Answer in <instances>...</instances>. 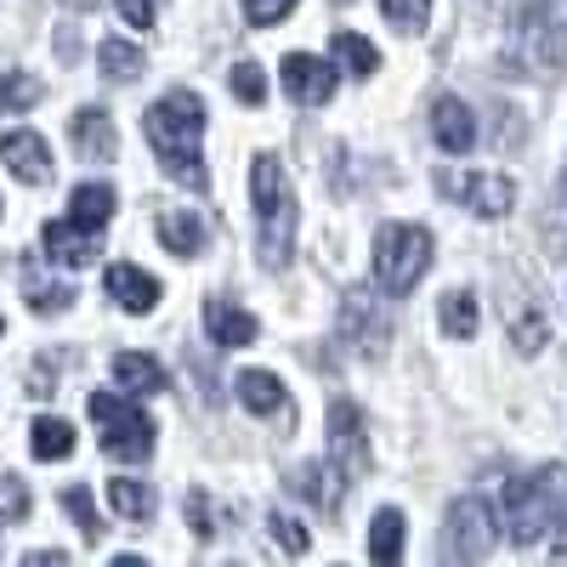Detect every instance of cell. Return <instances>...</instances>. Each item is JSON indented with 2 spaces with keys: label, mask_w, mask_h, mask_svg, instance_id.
<instances>
[{
  "label": "cell",
  "mask_w": 567,
  "mask_h": 567,
  "mask_svg": "<svg viewBox=\"0 0 567 567\" xmlns=\"http://www.w3.org/2000/svg\"><path fill=\"white\" fill-rule=\"evenodd\" d=\"M142 131H148V148L165 165V176L205 194L210 176H205V154H199V142H205V97L199 91H165V97L142 114Z\"/></svg>",
  "instance_id": "1"
},
{
  "label": "cell",
  "mask_w": 567,
  "mask_h": 567,
  "mask_svg": "<svg viewBox=\"0 0 567 567\" xmlns=\"http://www.w3.org/2000/svg\"><path fill=\"white\" fill-rule=\"evenodd\" d=\"M250 194H256V227H261V261L284 267L296 250V187L272 154H256L250 165Z\"/></svg>",
  "instance_id": "2"
},
{
  "label": "cell",
  "mask_w": 567,
  "mask_h": 567,
  "mask_svg": "<svg viewBox=\"0 0 567 567\" xmlns=\"http://www.w3.org/2000/svg\"><path fill=\"white\" fill-rule=\"evenodd\" d=\"M432 267V233L414 221H392L374 233V278H381L386 296H409L414 284Z\"/></svg>",
  "instance_id": "3"
},
{
  "label": "cell",
  "mask_w": 567,
  "mask_h": 567,
  "mask_svg": "<svg viewBox=\"0 0 567 567\" xmlns=\"http://www.w3.org/2000/svg\"><path fill=\"white\" fill-rule=\"evenodd\" d=\"M516 69L534 80H556L567 69V23L545 0H528L523 18H516Z\"/></svg>",
  "instance_id": "4"
},
{
  "label": "cell",
  "mask_w": 567,
  "mask_h": 567,
  "mask_svg": "<svg viewBox=\"0 0 567 567\" xmlns=\"http://www.w3.org/2000/svg\"><path fill=\"white\" fill-rule=\"evenodd\" d=\"M91 420L103 425V454L109 460H148L154 454V420L142 414V403L120 392H91Z\"/></svg>",
  "instance_id": "5"
},
{
  "label": "cell",
  "mask_w": 567,
  "mask_h": 567,
  "mask_svg": "<svg viewBox=\"0 0 567 567\" xmlns=\"http://www.w3.org/2000/svg\"><path fill=\"white\" fill-rule=\"evenodd\" d=\"M545 516H550V465H539V471H528V477L499 488V523L511 528L516 545H539Z\"/></svg>",
  "instance_id": "6"
},
{
  "label": "cell",
  "mask_w": 567,
  "mask_h": 567,
  "mask_svg": "<svg viewBox=\"0 0 567 567\" xmlns=\"http://www.w3.org/2000/svg\"><path fill=\"white\" fill-rule=\"evenodd\" d=\"M499 528H494V511L483 499H454L449 505V528H443V556L449 561H483L494 550Z\"/></svg>",
  "instance_id": "7"
},
{
  "label": "cell",
  "mask_w": 567,
  "mask_h": 567,
  "mask_svg": "<svg viewBox=\"0 0 567 567\" xmlns=\"http://www.w3.org/2000/svg\"><path fill=\"white\" fill-rule=\"evenodd\" d=\"M437 187L449 199H465L477 216H505L516 205V182L499 176V171H437Z\"/></svg>",
  "instance_id": "8"
},
{
  "label": "cell",
  "mask_w": 567,
  "mask_h": 567,
  "mask_svg": "<svg viewBox=\"0 0 567 567\" xmlns=\"http://www.w3.org/2000/svg\"><path fill=\"white\" fill-rule=\"evenodd\" d=\"M329 454H336V471H341L347 483L369 471L363 414H358V403H347V398H336V403H329Z\"/></svg>",
  "instance_id": "9"
},
{
  "label": "cell",
  "mask_w": 567,
  "mask_h": 567,
  "mask_svg": "<svg viewBox=\"0 0 567 567\" xmlns=\"http://www.w3.org/2000/svg\"><path fill=\"white\" fill-rule=\"evenodd\" d=\"M278 80H284V91H290L296 103H307V109H323L329 97H336V69H329L323 58H307V52L284 58Z\"/></svg>",
  "instance_id": "10"
},
{
  "label": "cell",
  "mask_w": 567,
  "mask_h": 567,
  "mask_svg": "<svg viewBox=\"0 0 567 567\" xmlns=\"http://www.w3.org/2000/svg\"><path fill=\"white\" fill-rule=\"evenodd\" d=\"M341 336L358 347V352H381L386 347V336H392V323H386V307H381V296H347V307H341Z\"/></svg>",
  "instance_id": "11"
},
{
  "label": "cell",
  "mask_w": 567,
  "mask_h": 567,
  "mask_svg": "<svg viewBox=\"0 0 567 567\" xmlns=\"http://www.w3.org/2000/svg\"><path fill=\"white\" fill-rule=\"evenodd\" d=\"M40 245H45V256H52L58 267H91L103 256V233H91L80 221H45Z\"/></svg>",
  "instance_id": "12"
},
{
  "label": "cell",
  "mask_w": 567,
  "mask_h": 567,
  "mask_svg": "<svg viewBox=\"0 0 567 567\" xmlns=\"http://www.w3.org/2000/svg\"><path fill=\"white\" fill-rule=\"evenodd\" d=\"M0 159H7L12 176L29 182V187L52 182V148H45V136H34V131H7L0 136Z\"/></svg>",
  "instance_id": "13"
},
{
  "label": "cell",
  "mask_w": 567,
  "mask_h": 567,
  "mask_svg": "<svg viewBox=\"0 0 567 567\" xmlns=\"http://www.w3.org/2000/svg\"><path fill=\"white\" fill-rule=\"evenodd\" d=\"M432 136L443 154H471L477 148V120H471V109L460 97H437L432 103Z\"/></svg>",
  "instance_id": "14"
},
{
  "label": "cell",
  "mask_w": 567,
  "mask_h": 567,
  "mask_svg": "<svg viewBox=\"0 0 567 567\" xmlns=\"http://www.w3.org/2000/svg\"><path fill=\"white\" fill-rule=\"evenodd\" d=\"M69 131H74V148H80V159H91V165H109V159L120 154L114 120H109L103 109H80V114L69 120Z\"/></svg>",
  "instance_id": "15"
},
{
  "label": "cell",
  "mask_w": 567,
  "mask_h": 567,
  "mask_svg": "<svg viewBox=\"0 0 567 567\" xmlns=\"http://www.w3.org/2000/svg\"><path fill=\"white\" fill-rule=\"evenodd\" d=\"M109 301H120L125 312H154L159 307V278H148L131 261H114L109 267Z\"/></svg>",
  "instance_id": "16"
},
{
  "label": "cell",
  "mask_w": 567,
  "mask_h": 567,
  "mask_svg": "<svg viewBox=\"0 0 567 567\" xmlns=\"http://www.w3.org/2000/svg\"><path fill=\"white\" fill-rule=\"evenodd\" d=\"M205 329L216 347H250L261 336V323L245 307H227V301H205Z\"/></svg>",
  "instance_id": "17"
},
{
  "label": "cell",
  "mask_w": 567,
  "mask_h": 567,
  "mask_svg": "<svg viewBox=\"0 0 567 567\" xmlns=\"http://www.w3.org/2000/svg\"><path fill=\"white\" fill-rule=\"evenodd\" d=\"M239 403L256 409V414H284L290 420V392H284V381L267 374V369H245L239 374Z\"/></svg>",
  "instance_id": "18"
},
{
  "label": "cell",
  "mask_w": 567,
  "mask_h": 567,
  "mask_svg": "<svg viewBox=\"0 0 567 567\" xmlns=\"http://www.w3.org/2000/svg\"><path fill=\"white\" fill-rule=\"evenodd\" d=\"M505 323H511V341H516V352H523V358H534L539 347H550V329H545V318H539V307L528 296L505 301Z\"/></svg>",
  "instance_id": "19"
},
{
  "label": "cell",
  "mask_w": 567,
  "mask_h": 567,
  "mask_svg": "<svg viewBox=\"0 0 567 567\" xmlns=\"http://www.w3.org/2000/svg\"><path fill=\"white\" fill-rule=\"evenodd\" d=\"M114 216V187L109 182H80L74 187V199H69V221L91 227V233H103Z\"/></svg>",
  "instance_id": "20"
},
{
  "label": "cell",
  "mask_w": 567,
  "mask_h": 567,
  "mask_svg": "<svg viewBox=\"0 0 567 567\" xmlns=\"http://www.w3.org/2000/svg\"><path fill=\"white\" fill-rule=\"evenodd\" d=\"M159 239L171 256H199L205 250V221L199 210H159Z\"/></svg>",
  "instance_id": "21"
},
{
  "label": "cell",
  "mask_w": 567,
  "mask_h": 567,
  "mask_svg": "<svg viewBox=\"0 0 567 567\" xmlns=\"http://www.w3.org/2000/svg\"><path fill=\"white\" fill-rule=\"evenodd\" d=\"M114 381H120L125 392L148 398V392H165V386H171V374H165L154 358H142V352H120V358H114Z\"/></svg>",
  "instance_id": "22"
},
{
  "label": "cell",
  "mask_w": 567,
  "mask_h": 567,
  "mask_svg": "<svg viewBox=\"0 0 567 567\" xmlns=\"http://www.w3.org/2000/svg\"><path fill=\"white\" fill-rule=\"evenodd\" d=\"M341 471L336 465H323V460H312V465H301L296 477H290V488L301 494V499H312V505H323V511H336L341 505Z\"/></svg>",
  "instance_id": "23"
},
{
  "label": "cell",
  "mask_w": 567,
  "mask_h": 567,
  "mask_svg": "<svg viewBox=\"0 0 567 567\" xmlns=\"http://www.w3.org/2000/svg\"><path fill=\"white\" fill-rule=\"evenodd\" d=\"M545 539H550V556L567 561V471L550 465V516H545Z\"/></svg>",
  "instance_id": "24"
},
{
  "label": "cell",
  "mask_w": 567,
  "mask_h": 567,
  "mask_svg": "<svg viewBox=\"0 0 567 567\" xmlns=\"http://www.w3.org/2000/svg\"><path fill=\"white\" fill-rule=\"evenodd\" d=\"M29 449H34V460H69L74 454V425L69 420H34Z\"/></svg>",
  "instance_id": "25"
},
{
  "label": "cell",
  "mask_w": 567,
  "mask_h": 567,
  "mask_svg": "<svg viewBox=\"0 0 567 567\" xmlns=\"http://www.w3.org/2000/svg\"><path fill=\"white\" fill-rule=\"evenodd\" d=\"M109 499H114L120 516H131V523H148V516H154V488L136 483V477H114L109 483Z\"/></svg>",
  "instance_id": "26"
},
{
  "label": "cell",
  "mask_w": 567,
  "mask_h": 567,
  "mask_svg": "<svg viewBox=\"0 0 567 567\" xmlns=\"http://www.w3.org/2000/svg\"><path fill=\"white\" fill-rule=\"evenodd\" d=\"M403 556V511H381L369 528V561H398Z\"/></svg>",
  "instance_id": "27"
},
{
  "label": "cell",
  "mask_w": 567,
  "mask_h": 567,
  "mask_svg": "<svg viewBox=\"0 0 567 567\" xmlns=\"http://www.w3.org/2000/svg\"><path fill=\"white\" fill-rule=\"evenodd\" d=\"M437 318H443V336H454V341H471V336H477V301H471L465 290H449Z\"/></svg>",
  "instance_id": "28"
},
{
  "label": "cell",
  "mask_w": 567,
  "mask_h": 567,
  "mask_svg": "<svg viewBox=\"0 0 567 567\" xmlns=\"http://www.w3.org/2000/svg\"><path fill=\"white\" fill-rule=\"evenodd\" d=\"M97 63H103V74H109L114 85H125V80L142 74V52H136V45H125V40H103V45H97Z\"/></svg>",
  "instance_id": "29"
},
{
  "label": "cell",
  "mask_w": 567,
  "mask_h": 567,
  "mask_svg": "<svg viewBox=\"0 0 567 567\" xmlns=\"http://www.w3.org/2000/svg\"><path fill=\"white\" fill-rule=\"evenodd\" d=\"M336 58H341L358 80H369L374 69H381V52H374V45H369L363 34H352V29H341V34H336Z\"/></svg>",
  "instance_id": "30"
},
{
  "label": "cell",
  "mask_w": 567,
  "mask_h": 567,
  "mask_svg": "<svg viewBox=\"0 0 567 567\" xmlns=\"http://www.w3.org/2000/svg\"><path fill=\"white\" fill-rule=\"evenodd\" d=\"M23 296H29V307H34V312H63V307L74 301V296L63 290V284H45L34 261L23 267Z\"/></svg>",
  "instance_id": "31"
},
{
  "label": "cell",
  "mask_w": 567,
  "mask_h": 567,
  "mask_svg": "<svg viewBox=\"0 0 567 567\" xmlns=\"http://www.w3.org/2000/svg\"><path fill=\"white\" fill-rule=\"evenodd\" d=\"M40 97H45L40 80H29V74H0V109H7V114H23V109H34Z\"/></svg>",
  "instance_id": "32"
},
{
  "label": "cell",
  "mask_w": 567,
  "mask_h": 567,
  "mask_svg": "<svg viewBox=\"0 0 567 567\" xmlns=\"http://www.w3.org/2000/svg\"><path fill=\"white\" fill-rule=\"evenodd\" d=\"M227 85H233V97L250 103V109H261V103H267V80H261V69H256V63H233Z\"/></svg>",
  "instance_id": "33"
},
{
  "label": "cell",
  "mask_w": 567,
  "mask_h": 567,
  "mask_svg": "<svg viewBox=\"0 0 567 567\" xmlns=\"http://www.w3.org/2000/svg\"><path fill=\"white\" fill-rule=\"evenodd\" d=\"M381 12H386V23H398L403 34H420L425 18H432V0H381Z\"/></svg>",
  "instance_id": "34"
},
{
  "label": "cell",
  "mask_w": 567,
  "mask_h": 567,
  "mask_svg": "<svg viewBox=\"0 0 567 567\" xmlns=\"http://www.w3.org/2000/svg\"><path fill=\"white\" fill-rule=\"evenodd\" d=\"M63 505H69V516L80 523V534H85L91 545H97V539H103V516H97V505H91V494H85V488H69V494H63Z\"/></svg>",
  "instance_id": "35"
},
{
  "label": "cell",
  "mask_w": 567,
  "mask_h": 567,
  "mask_svg": "<svg viewBox=\"0 0 567 567\" xmlns=\"http://www.w3.org/2000/svg\"><path fill=\"white\" fill-rule=\"evenodd\" d=\"M267 528H272V539L290 550V556H307V550H312V534L296 523V516H278V511H272V523H267Z\"/></svg>",
  "instance_id": "36"
},
{
  "label": "cell",
  "mask_w": 567,
  "mask_h": 567,
  "mask_svg": "<svg viewBox=\"0 0 567 567\" xmlns=\"http://www.w3.org/2000/svg\"><path fill=\"white\" fill-rule=\"evenodd\" d=\"M301 7V0H245V18L256 23V29H272V23H284Z\"/></svg>",
  "instance_id": "37"
},
{
  "label": "cell",
  "mask_w": 567,
  "mask_h": 567,
  "mask_svg": "<svg viewBox=\"0 0 567 567\" xmlns=\"http://www.w3.org/2000/svg\"><path fill=\"white\" fill-rule=\"evenodd\" d=\"M29 516V488L18 477H0V523H23Z\"/></svg>",
  "instance_id": "38"
},
{
  "label": "cell",
  "mask_w": 567,
  "mask_h": 567,
  "mask_svg": "<svg viewBox=\"0 0 567 567\" xmlns=\"http://www.w3.org/2000/svg\"><path fill=\"white\" fill-rule=\"evenodd\" d=\"M182 516L194 523L199 539H216V516H210V499H205V494H187V499H182Z\"/></svg>",
  "instance_id": "39"
},
{
  "label": "cell",
  "mask_w": 567,
  "mask_h": 567,
  "mask_svg": "<svg viewBox=\"0 0 567 567\" xmlns=\"http://www.w3.org/2000/svg\"><path fill=\"white\" fill-rule=\"evenodd\" d=\"M131 29H154V0H114Z\"/></svg>",
  "instance_id": "40"
},
{
  "label": "cell",
  "mask_w": 567,
  "mask_h": 567,
  "mask_svg": "<svg viewBox=\"0 0 567 567\" xmlns=\"http://www.w3.org/2000/svg\"><path fill=\"white\" fill-rule=\"evenodd\" d=\"M23 561H29V567H45V561H69V556H63V550H29Z\"/></svg>",
  "instance_id": "41"
},
{
  "label": "cell",
  "mask_w": 567,
  "mask_h": 567,
  "mask_svg": "<svg viewBox=\"0 0 567 567\" xmlns=\"http://www.w3.org/2000/svg\"><path fill=\"white\" fill-rule=\"evenodd\" d=\"M63 7H74V12H91V7H97V0H63Z\"/></svg>",
  "instance_id": "42"
},
{
  "label": "cell",
  "mask_w": 567,
  "mask_h": 567,
  "mask_svg": "<svg viewBox=\"0 0 567 567\" xmlns=\"http://www.w3.org/2000/svg\"><path fill=\"white\" fill-rule=\"evenodd\" d=\"M0 329H7V323H0Z\"/></svg>",
  "instance_id": "43"
}]
</instances>
